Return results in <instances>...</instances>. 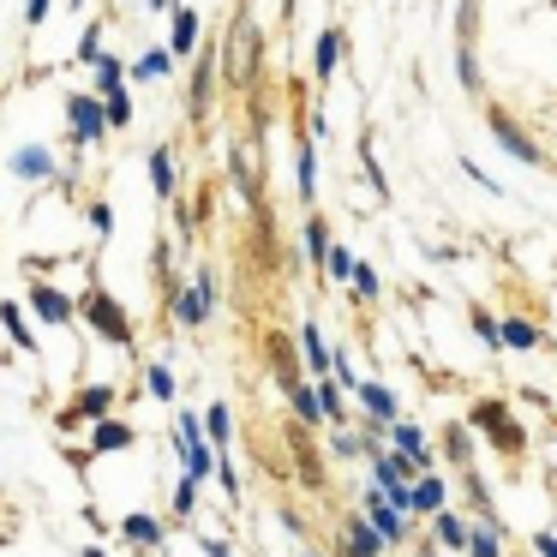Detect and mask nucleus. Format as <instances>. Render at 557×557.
<instances>
[{
	"instance_id": "nucleus-1",
	"label": "nucleus",
	"mask_w": 557,
	"mask_h": 557,
	"mask_svg": "<svg viewBox=\"0 0 557 557\" xmlns=\"http://www.w3.org/2000/svg\"><path fill=\"white\" fill-rule=\"evenodd\" d=\"M216 72H222V54H216V42H210V48H198V54H192V84H186V126H192V132H210Z\"/></svg>"
},
{
	"instance_id": "nucleus-2",
	"label": "nucleus",
	"mask_w": 557,
	"mask_h": 557,
	"mask_svg": "<svg viewBox=\"0 0 557 557\" xmlns=\"http://www.w3.org/2000/svg\"><path fill=\"white\" fill-rule=\"evenodd\" d=\"M174 450H180V462H186L192 480H210V468L222 462V450L204 432V414H174Z\"/></svg>"
},
{
	"instance_id": "nucleus-3",
	"label": "nucleus",
	"mask_w": 557,
	"mask_h": 557,
	"mask_svg": "<svg viewBox=\"0 0 557 557\" xmlns=\"http://www.w3.org/2000/svg\"><path fill=\"white\" fill-rule=\"evenodd\" d=\"M66 120H72V150H96L114 132L102 96H90V90H66Z\"/></svg>"
},
{
	"instance_id": "nucleus-4",
	"label": "nucleus",
	"mask_w": 557,
	"mask_h": 557,
	"mask_svg": "<svg viewBox=\"0 0 557 557\" xmlns=\"http://www.w3.org/2000/svg\"><path fill=\"white\" fill-rule=\"evenodd\" d=\"M84 318H90V330H96L102 342L132 348V318H126V306H120L108 288H84Z\"/></svg>"
},
{
	"instance_id": "nucleus-5",
	"label": "nucleus",
	"mask_w": 557,
	"mask_h": 557,
	"mask_svg": "<svg viewBox=\"0 0 557 557\" xmlns=\"http://www.w3.org/2000/svg\"><path fill=\"white\" fill-rule=\"evenodd\" d=\"M168 312H174V318H180L186 330H204V318L216 312V276L204 270L198 282H186V288H174V294H168Z\"/></svg>"
},
{
	"instance_id": "nucleus-6",
	"label": "nucleus",
	"mask_w": 557,
	"mask_h": 557,
	"mask_svg": "<svg viewBox=\"0 0 557 557\" xmlns=\"http://www.w3.org/2000/svg\"><path fill=\"white\" fill-rule=\"evenodd\" d=\"M474 426L486 432V444L492 450H504V456H522V444H528V432L510 420V408L504 402H474Z\"/></svg>"
},
{
	"instance_id": "nucleus-7",
	"label": "nucleus",
	"mask_w": 557,
	"mask_h": 557,
	"mask_svg": "<svg viewBox=\"0 0 557 557\" xmlns=\"http://www.w3.org/2000/svg\"><path fill=\"white\" fill-rule=\"evenodd\" d=\"M258 66H264V36H258L252 18L240 12V18H234V60H228V78H234V84H252Z\"/></svg>"
},
{
	"instance_id": "nucleus-8",
	"label": "nucleus",
	"mask_w": 557,
	"mask_h": 557,
	"mask_svg": "<svg viewBox=\"0 0 557 557\" xmlns=\"http://www.w3.org/2000/svg\"><path fill=\"white\" fill-rule=\"evenodd\" d=\"M360 510H366V522H372V528H378V534H384L390 546H402V540H408V516H402V510H396V504H390V498H384L378 486H366Z\"/></svg>"
},
{
	"instance_id": "nucleus-9",
	"label": "nucleus",
	"mask_w": 557,
	"mask_h": 557,
	"mask_svg": "<svg viewBox=\"0 0 557 557\" xmlns=\"http://www.w3.org/2000/svg\"><path fill=\"white\" fill-rule=\"evenodd\" d=\"M24 300H30V312H36L42 324H72V318H78V306H72L66 288H54V282H30Z\"/></svg>"
},
{
	"instance_id": "nucleus-10",
	"label": "nucleus",
	"mask_w": 557,
	"mask_h": 557,
	"mask_svg": "<svg viewBox=\"0 0 557 557\" xmlns=\"http://www.w3.org/2000/svg\"><path fill=\"white\" fill-rule=\"evenodd\" d=\"M486 126H492V138H498V144H504L516 162H528V168L540 162V144H534V138H528V132H522L510 114H504V108H492V114H486Z\"/></svg>"
},
{
	"instance_id": "nucleus-11",
	"label": "nucleus",
	"mask_w": 557,
	"mask_h": 557,
	"mask_svg": "<svg viewBox=\"0 0 557 557\" xmlns=\"http://www.w3.org/2000/svg\"><path fill=\"white\" fill-rule=\"evenodd\" d=\"M144 168H150V186H156V198H162V204H180V168H174V144H150Z\"/></svg>"
},
{
	"instance_id": "nucleus-12",
	"label": "nucleus",
	"mask_w": 557,
	"mask_h": 557,
	"mask_svg": "<svg viewBox=\"0 0 557 557\" xmlns=\"http://www.w3.org/2000/svg\"><path fill=\"white\" fill-rule=\"evenodd\" d=\"M108 414H114V384H84L78 402L60 414V426H72V420H90V426H96V420H108Z\"/></svg>"
},
{
	"instance_id": "nucleus-13",
	"label": "nucleus",
	"mask_w": 557,
	"mask_h": 557,
	"mask_svg": "<svg viewBox=\"0 0 557 557\" xmlns=\"http://www.w3.org/2000/svg\"><path fill=\"white\" fill-rule=\"evenodd\" d=\"M354 396H360V408H366L372 420H384V426H396V420H402V402H396V390H390V384L360 378V384H354Z\"/></svg>"
},
{
	"instance_id": "nucleus-14",
	"label": "nucleus",
	"mask_w": 557,
	"mask_h": 557,
	"mask_svg": "<svg viewBox=\"0 0 557 557\" xmlns=\"http://www.w3.org/2000/svg\"><path fill=\"white\" fill-rule=\"evenodd\" d=\"M132 444H138V432H132L126 420H114V414L90 426V456H120V450H132Z\"/></svg>"
},
{
	"instance_id": "nucleus-15",
	"label": "nucleus",
	"mask_w": 557,
	"mask_h": 557,
	"mask_svg": "<svg viewBox=\"0 0 557 557\" xmlns=\"http://www.w3.org/2000/svg\"><path fill=\"white\" fill-rule=\"evenodd\" d=\"M12 174L30 180V186L54 180V150H48V144H24V150H12Z\"/></svg>"
},
{
	"instance_id": "nucleus-16",
	"label": "nucleus",
	"mask_w": 557,
	"mask_h": 557,
	"mask_svg": "<svg viewBox=\"0 0 557 557\" xmlns=\"http://www.w3.org/2000/svg\"><path fill=\"white\" fill-rule=\"evenodd\" d=\"M336 66H342V30H336V24H324V30H318V42H312V78H318V84H330V72H336Z\"/></svg>"
},
{
	"instance_id": "nucleus-17",
	"label": "nucleus",
	"mask_w": 557,
	"mask_h": 557,
	"mask_svg": "<svg viewBox=\"0 0 557 557\" xmlns=\"http://www.w3.org/2000/svg\"><path fill=\"white\" fill-rule=\"evenodd\" d=\"M294 342H300V354H306V366H312L318 378H336V348L318 336V324H312V318H306V330H300Z\"/></svg>"
},
{
	"instance_id": "nucleus-18",
	"label": "nucleus",
	"mask_w": 557,
	"mask_h": 557,
	"mask_svg": "<svg viewBox=\"0 0 557 557\" xmlns=\"http://www.w3.org/2000/svg\"><path fill=\"white\" fill-rule=\"evenodd\" d=\"M390 450L414 456V462H420V474H432V444H426V432H420L414 420H396V426H390Z\"/></svg>"
},
{
	"instance_id": "nucleus-19",
	"label": "nucleus",
	"mask_w": 557,
	"mask_h": 557,
	"mask_svg": "<svg viewBox=\"0 0 557 557\" xmlns=\"http://www.w3.org/2000/svg\"><path fill=\"white\" fill-rule=\"evenodd\" d=\"M384 546H390V540H384V534H378L366 516H354V522L342 528V557H378Z\"/></svg>"
},
{
	"instance_id": "nucleus-20",
	"label": "nucleus",
	"mask_w": 557,
	"mask_h": 557,
	"mask_svg": "<svg viewBox=\"0 0 557 557\" xmlns=\"http://www.w3.org/2000/svg\"><path fill=\"white\" fill-rule=\"evenodd\" d=\"M168 48H174V54H198V12H192L186 0L168 12Z\"/></svg>"
},
{
	"instance_id": "nucleus-21",
	"label": "nucleus",
	"mask_w": 557,
	"mask_h": 557,
	"mask_svg": "<svg viewBox=\"0 0 557 557\" xmlns=\"http://www.w3.org/2000/svg\"><path fill=\"white\" fill-rule=\"evenodd\" d=\"M288 408H294V420H300V426H324V420H330V414H324L318 384H288Z\"/></svg>"
},
{
	"instance_id": "nucleus-22",
	"label": "nucleus",
	"mask_w": 557,
	"mask_h": 557,
	"mask_svg": "<svg viewBox=\"0 0 557 557\" xmlns=\"http://www.w3.org/2000/svg\"><path fill=\"white\" fill-rule=\"evenodd\" d=\"M450 510V486L438 474H420L414 480V516H444Z\"/></svg>"
},
{
	"instance_id": "nucleus-23",
	"label": "nucleus",
	"mask_w": 557,
	"mask_h": 557,
	"mask_svg": "<svg viewBox=\"0 0 557 557\" xmlns=\"http://www.w3.org/2000/svg\"><path fill=\"white\" fill-rule=\"evenodd\" d=\"M432 540H438L444 552H468V546H474V528H468L456 510H444V516H432Z\"/></svg>"
},
{
	"instance_id": "nucleus-24",
	"label": "nucleus",
	"mask_w": 557,
	"mask_h": 557,
	"mask_svg": "<svg viewBox=\"0 0 557 557\" xmlns=\"http://www.w3.org/2000/svg\"><path fill=\"white\" fill-rule=\"evenodd\" d=\"M174 60H180V54H174L168 42H156V48H144V54L132 60V78H138V84H150V78H168V72H174Z\"/></svg>"
},
{
	"instance_id": "nucleus-25",
	"label": "nucleus",
	"mask_w": 557,
	"mask_h": 557,
	"mask_svg": "<svg viewBox=\"0 0 557 557\" xmlns=\"http://www.w3.org/2000/svg\"><path fill=\"white\" fill-rule=\"evenodd\" d=\"M0 324H6V336L24 348V354H42V342H36V330H30V318L18 312V300H0Z\"/></svg>"
},
{
	"instance_id": "nucleus-26",
	"label": "nucleus",
	"mask_w": 557,
	"mask_h": 557,
	"mask_svg": "<svg viewBox=\"0 0 557 557\" xmlns=\"http://www.w3.org/2000/svg\"><path fill=\"white\" fill-rule=\"evenodd\" d=\"M294 462H300L306 486H312V492H324V462H318V450H312V426H300V432H294Z\"/></svg>"
},
{
	"instance_id": "nucleus-27",
	"label": "nucleus",
	"mask_w": 557,
	"mask_h": 557,
	"mask_svg": "<svg viewBox=\"0 0 557 557\" xmlns=\"http://www.w3.org/2000/svg\"><path fill=\"white\" fill-rule=\"evenodd\" d=\"M204 432H210V444L228 456V444H234V408H228V402H210V408H204Z\"/></svg>"
},
{
	"instance_id": "nucleus-28",
	"label": "nucleus",
	"mask_w": 557,
	"mask_h": 557,
	"mask_svg": "<svg viewBox=\"0 0 557 557\" xmlns=\"http://www.w3.org/2000/svg\"><path fill=\"white\" fill-rule=\"evenodd\" d=\"M120 534H126L132 546H144V552H150V546H168V534H162V522H156V516H126V522H120Z\"/></svg>"
},
{
	"instance_id": "nucleus-29",
	"label": "nucleus",
	"mask_w": 557,
	"mask_h": 557,
	"mask_svg": "<svg viewBox=\"0 0 557 557\" xmlns=\"http://www.w3.org/2000/svg\"><path fill=\"white\" fill-rule=\"evenodd\" d=\"M294 180H300V198L312 204V198H318V144H312V138L300 144V162H294Z\"/></svg>"
},
{
	"instance_id": "nucleus-30",
	"label": "nucleus",
	"mask_w": 557,
	"mask_h": 557,
	"mask_svg": "<svg viewBox=\"0 0 557 557\" xmlns=\"http://www.w3.org/2000/svg\"><path fill=\"white\" fill-rule=\"evenodd\" d=\"M540 342H546V336H540L528 318H504V348H510V354H534Z\"/></svg>"
},
{
	"instance_id": "nucleus-31",
	"label": "nucleus",
	"mask_w": 557,
	"mask_h": 557,
	"mask_svg": "<svg viewBox=\"0 0 557 557\" xmlns=\"http://www.w3.org/2000/svg\"><path fill=\"white\" fill-rule=\"evenodd\" d=\"M228 162H234V186H240V198H246V204L258 210V198H264V192H258V180H252V162H246V144H234V150H228Z\"/></svg>"
},
{
	"instance_id": "nucleus-32",
	"label": "nucleus",
	"mask_w": 557,
	"mask_h": 557,
	"mask_svg": "<svg viewBox=\"0 0 557 557\" xmlns=\"http://www.w3.org/2000/svg\"><path fill=\"white\" fill-rule=\"evenodd\" d=\"M330 246H336V240H330V222H324L318 210H306V252H312L318 264H330Z\"/></svg>"
},
{
	"instance_id": "nucleus-33",
	"label": "nucleus",
	"mask_w": 557,
	"mask_h": 557,
	"mask_svg": "<svg viewBox=\"0 0 557 557\" xmlns=\"http://www.w3.org/2000/svg\"><path fill=\"white\" fill-rule=\"evenodd\" d=\"M126 78H132V66H126L120 54H102V60H96V90H102V96H108V90H120Z\"/></svg>"
},
{
	"instance_id": "nucleus-34",
	"label": "nucleus",
	"mask_w": 557,
	"mask_h": 557,
	"mask_svg": "<svg viewBox=\"0 0 557 557\" xmlns=\"http://www.w3.org/2000/svg\"><path fill=\"white\" fill-rule=\"evenodd\" d=\"M102 108H108V126H114V132H126V126H132V96H126V84H120V90H108V96H102Z\"/></svg>"
},
{
	"instance_id": "nucleus-35",
	"label": "nucleus",
	"mask_w": 557,
	"mask_h": 557,
	"mask_svg": "<svg viewBox=\"0 0 557 557\" xmlns=\"http://www.w3.org/2000/svg\"><path fill=\"white\" fill-rule=\"evenodd\" d=\"M318 396H324V414H330V420L348 414V384H342V378H318Z\"/></svg>"
},
{
	"instance_id": "nucleus-36",
	"label": "nucleus",
	"mask_w": 557,
	"mask_h": 557,
	"mask_svg": "<svg viewBox=\"0 0 557 557\" xmlns=\"http://www.w3.org/2000/svg\"><path fill=\"white\" fill-rule=\"evenodd\" d=\"M468 557H504V534H498V522H480V528H474Z\"/></svg>"
},
{
	"instance_id": "nucleus-37",
	"label": "nucleus",
	"mask_w": 557,
	"mask_h": 557,
	"mask_svg": "<svg viewBox=\"0 0 557 557\" xmlns=\"http://www.w3.org/2000/svg\"><path fill=\"white\" fill-rule=\"evenodd\" d=\"M354 264H360V258H354V246H330L324 276H330V282H354Z\"/></svg>"
},
{
	"instance_id": "nucleus-38",
	"label": "nucleus",
	"mask_w": 557,
	"mask_h": 557,
	"mask_svg": "<svg viewBox=\"0 0 557 557\" xmlns=\"http://www.w3.org/2000/svg\"><path fill=\"white\" fill-rule=\"evenodd\" d=\"M348 288H354V300H360V306H372V300H378V270H372V264L360 258V264H354V282H348Z\"/></svg>"
},
{
	"instance_id": "nucleus-39",
	"label": "nucleus",
	"mask_w": 557,
	"mask_h": 557,
	"mask_svg": "<svg viewBox=\"0 0 557 557\" xmlns=\"http://www.w3.org/2000/svg\"><path fill=\"white\" fill-rule=\"evenodd\" d=\"M468 318H474V336H480V342H486V348H504V324H498V318H492V312H486V306H474V312H468Z\"/></svg>"
},
{
	"instance_id": "nucleus-40",
	"label": "nucleus",
	"mask_w": 557,
	"mask_h": 557,
	"mask_svg": "<svg viewBox=\"0 0 557 557\" xmlns=\"http://www.w3.org/2000/svg\"><path fill=\"white\" fill-rule=\"evenodd\" d=\"M144 396L174 402V372H168V366H144Z\"/></svg>"
},
{
	"instance_id": "nucleus-41",
	"label": "nucleus",
	"mask_w": 557,
	"mask_h": 557,
	"mask_svg": "<svg viewBox=\"0 0 557 557\" xmlns=\"http://www.w3.org/2000/svg\"><path fill=\"white\" fill-rule=\"evenodd\" d=\"M360 168H366L372 192H378V198H390V180H384V168H378V156H372V138H360Z\"/></svg>"
},
{
	"instance_id": "nucleus-42",
	"label": "nucleus",
	"mask_w": 557,
	"mask_h": 557,
	"mask_svg": "<svg viewBox=\"0 0 557 557\" xmlns=\"http://www.w3.org/2000/svg\"><path fill=\"white\" fill-rule=\"evenodd\" d=\"M216 486H222V498H228V504H240V498H246V486H240V468H234L228 456L216 462Z\"/></svg>"
},
{
	"instance_id": "nucleus-43",
	"label": "nucleus",
	"mask_w": 557,
	"mask_h": 557,
	"mask_svg": "<svg viewBox=\"0 0 557 557\" xmlns=\"http://www.w3.org/2000/svg\"><path fill=\"white\" fill-rule=\"evenodd\" d=\"M198 492H204V480L180 474V486H174V516H192V510H198Z\"/></svg>"
},
{
	"instance_id": "nucleus-44",
	"label": "nucleus",
	"mask_w": 557,
	"mask_h": 557,
	"mask_svg": "<svg viewBox=\"0 0 557 557\" xmlns=\"http://www.w3.org/2000/svg\"><path fill=\"white\" fill-rule=\"evenodd\" d=\"M72 60H84V66H96L102 60V24H84V36H78V54Z\"/></svg>"
},
{
	"instance_id": "nucleus-45",
	"label": "nucleus",
	"mask_w": 557,
	"mask_h": 557,
	"mask_svg": "<svg viewBox=\"0 0 557 557\" xmlns=\"http://www.w3.org/2000/svg\"><path fill=\"white\" fill-rule=\"evenodd\" d=\"M84 216H90V228H96V234H114V204H108V198H90V210H84Z\"/></svg>"
},
{
	"instance_id": "nucleus-46",
	"label": "nucleus",
	"mask_w": 557,
	"mask_h": 557,
	"mask_svg": "<svg viewBox=\"0 0 557 557\" xmlns=\"http://www.w3.org/2000/svg\"><path fill=\"white\" fill-rule=\"evenodd\" d=\"M444 450H450V462H462V468H468V456H474V444H468V432H462V426H450V432H444Z\"/></svg>"
},
{
	"instance_id": "nucleus-47",
	"label": "nucleus",
	"mask_w": 557,
	"mask_h": 557,
	"mask_svg": "<svg viewBox=\"0 0 557 557\" xmlns=\"http://www.w3.org/2000/svg\"><path fill=\"white\" fill-rule=\"evenodd\" d=\"M456 72H462L468 90H480V66H474V48H468V42H462V54H456Z\"/></svg>"
},
{
	"instance_id": "nucleus-48",
	"label": "nucleus",
	"mask_w": 557,
	"mask_h": 557,
	"mask_svg": "<svg viewBox=\"0 0 557 557\" xmlns=\"http://www.w3.org/2000/svg\"><path fill=\"white\" fill-rule=\"evenodd\" d=\"M48 12H54V0H24V24H30V30H42Z\"/></svg>"
},
{
	"instance_id": "nucleus-49",
	"label": "nucleus",
	"mask_w": 557,
	"mask_h": 557,
	"mask_svg": "<svg viewBox=\"0 0 557 557\" xmlns=\"http://www.w3.org/2000/svg\"><path fill=\"white\" fill-rule=\"evenodd\" d=\"M198 552H204V557H234V546L216 540V534H198Z\"/></svg>"
},
{
	"instance_id": "nucleus-50",
	"label": "nucleus",
	"mask_w": 557,
	"mask_h": 557,
	"mask_svg": "<svg viewBox=\"0 0 557 557\" xmlns=\"http://www.w3.org/2000/svg\"><path fill=\"white\" fill-rule=\"evenodd\" d=\"M534 557H557V534H534Z\"/></svg>"
},
{
	"instance_id": "nucleus-51",
	"label": "nucleus",
	"mask_w": 557,
	"mask_h": 557,
	"mask_svg": "<svg viewBox=\"0 0 557 557\" xmlns=\"http://www.w3.org/2000/svg\"><path fill=\"white\" fill-rule=\"evenodd\" d=\"M174 6H180V0H150V12H174Z\"/></svg>"
},
{
	"instance_id": "nucleus-52",
	"label": "nucleus",
	"mask_w": 557,
	"mask_h": 557,
	"mask_svg": "<svg viewBox=\"0 0 557 557\" xmlns=\"http://www.w3.org/2000/svg\"><path fill=\"white\" fill-rule=\"evenodd\" d=\"M84 557H108V552H102V546H84Z\"/></svg>"
},
{
	"instance_id": "nucleus-53",
	"label": "nucleus",
	"mask_w": 557,
	"mask_h": 557,
	"mask_svg": "<svg viewBox=\"0 0 557 557\" xmlns=\"http://www.w3.org/2000/svg\"><path fill=\"white\" fill-rule=\"evenodd\" d=\"M66 6H84V0H66Z\"/></svg>"
},
{
	"instance_id": "nucleus-54",
	"label": "nucleus",
	"mask_w": 557,
	"mask_h": 557,
	"mask_svg": "<svg viewBox=\"0 0 557 557\" xmlns=\"http://www.w3.org/2000/svg\"><path fill=\"white\" fill-rule=\"evenodd\" d=\"M306 557H318V552H306Z\"/></svg>"
}]
</instances>
